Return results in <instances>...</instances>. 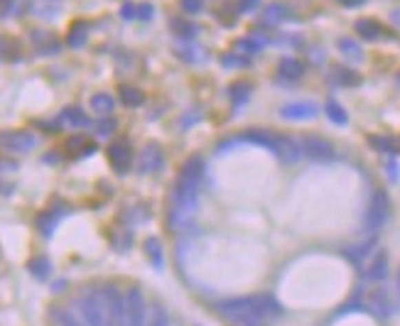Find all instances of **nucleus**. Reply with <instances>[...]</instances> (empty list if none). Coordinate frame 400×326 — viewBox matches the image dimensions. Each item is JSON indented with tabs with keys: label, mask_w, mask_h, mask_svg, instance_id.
<instances>
[{
	"label": "nucleus",
	"mask_w": 400,
	"mask_h": 326,
	"mask_svg": "<svg viewBox=\"0 0 400 326\" xmlns=\"http://www.w3.org/2000/svg\"><path fill=\"white\" fill-rule=\"evenodd\" d=\"M202 177H204L202 157L187 160L180 177H177L175 191H172V211H169V219H172L175 226H182L185 221H189V216L197 211Z\"/></svg>",
	"instance_id": "f257e3e1"
},
{
	"label": "nucleus",
	"mask_w": 400,
	"mask_h": 326,
	"mask_svg": "<svg viewBox=\"0 0 400 326\" xmlns=\"http://www.w3.org/2000/svg\"><path fill=\"white\" fill-rule=\"evenodd\" d=\"M219 314L231 321V326H263L268 316L280 314V304L268 294L233 297L219 302Z\"/></svg>",
	"instance_id": "f03ea898"
},
{
	"label": "nucleus",
	"mask_w": 400,
	"mask_h": 326,
	"mask_svg": "<svg viewBox=\"0 0 400 326\" xmlns=\"http://www.w3.org/2000/svg\"><path fill=\"white\" fill-rule=\"evenodd\" d=\"M76 307H79L81 324H84V326H111L101 292H98V290H94V287H86V290H81L79 299H76Z\"/></svg>",
	"instance_id": "7ed1b4c3"
},
{
	"label": "nucleus",
	"mask_w": 400,
	"mask_h": 326,
	"mask_svg": "<svg viewBox=\"0 0 400 326\" xmlns=\"http://www.w3.org/2000/svg\"><path fill=\"white\" fill-rule=\"evenodd\" d=\"M390 216V197L386 189H373L371 199H368L366 214H364V231L368 236H376L386 226Z\"/></svg>",
	"instance_id": "20e7f679"
},
{
	"label": "nucleus",
	"mask_w": 400,
	"mask_h": 326,
	"mask_svg": "<svg viewBox=\"0 0 400 326\" xmlns=\"http://www.w3.org/2000/svg\"><path fill=\"white\" fill-rule=\"evenodd\" d=\"M147 324V302L140 287L125 290V326H145Z\"/></svg>",
	"instance_id": "39448f33"
},
{
	"label": "nucleus",
	"mask_w": 400,
	"mask_h": 326,
	"mask_svg": "<svg viewBox=\"0 0 400 326\" xmlns=\"http://www.w3.org/2000/svg\"><path fill=\"white\" fill-rule=\"evenodd\" d=\"M359 270L364 275V280H368L371 285L383 282L386 275H388V253L383 248H373L371 253L366 255V260L359 265Z\"/></svg>",
	"instance_id": "423d86ee"
},
{
	"label": "nucleus",
	"mask_w": 400,
	"mask_h": 326,
	"mask_svg": "<svg viewBox=\"0 0 400 326\" xmlns=\"http://www.w3.org/2000/svg\"><path fill=\"white\" fill-rule=\"evenodd\" d=\"M111 326H125V294L116 285H106L101 290Z\"/></svg>",
	"instance_id": "0eeeda50"
},
{
	"label": "nucleus",
	"mask_w": 400,
	"mask_h": 326,
	"mask_svg": "<svg viewBox=\"0 0 400 326\" xmlns=\"http://www.w3.org/2000/svg\"><path fill=\"white\" fill-rule=\"evenodd\" d=\"M34 145H37V138L30 130H0V150L23 155V152L34 150Z\"/></svg>",
	"instance_id": "6e6552de"
},
{
	"label": "nucleus",
	"mask_w": 400,
	"mask_h": 326,
	"mask_svg": "<svg viewBox=\"0 0 400 326\" xmlns=\"http://www.w3.org/2000/svg\"><path fill=\"white\" fill-rule=\"evenodd\" d=\"M364 307L371 309L376 316H390L393 314V299H390L388 290L381 282H376L373 287H368L366 297H364Z\"/></svg>",
	"instance_id": "1a4fd4ad"
},
{
	"label": "nucleus",
	"mask_w": 400,
	"mask_h": 326,
	"mask_svg": "<svg viewBox=\"0 0 400 326\" xmlns=\"http://www.w3.org/2000/svg\"><path fill=\"white\" fill-rule=\"evenodd\" d=\"M299 145H302V155L317 160V162H327V160H334V155H337L332 142L317 135H307Z\"/></svg>",
	"instance_id": "9d476101"
},
{
	"label": "nucleus",
	"mask_w": 400,
	"mask_h": 326,
	"mask_svg": "<svg viewBox=\"0 0 400 326\" xmlns=\"http://www.w3.org/2000/svg\"><path fill=\"white\" fill-rule=\"evenodd\" d=\"M130 160H133V152H130V142L128 140H113L108 145V162L111 167L118 172V175H125L130 169Z\"/></svg>",
	"instance_id": "9b49d317"
},
{
	"label": "nucleus",
	"mask_w": 400,
	"mask_h": 326,
	"mask_svg": "<svg viewBox=\"0 0 400 326\" xmlns=\"http://www.w3.org/2000/svg\"><path fill=\"white\" fill-rule=\"evenodd\" d=\"M317 113H319V108L312 101H293L280 108V116L285 120H312L317 118Z\"/></svg>",
	"instance_id": "f8f14e48"
},
{
	"label": "nucleus",
	"mask_w": 400,
	"mask_h": 326,
	"mask_svg": "<svg viewBox=\"0 0 400 326\" xmlns=\"http://www.w3.org/2000/svg\"><path fill=\"white\" fill-rule=\"evenodd\" d=\"M140 172L143 175H155V172H160L165 164V157H162V150H160L158 145H147L145 150L140 152Z\"/></svg>",
	"instance_id": "ddd939ff"
},
{
	"label": "nucleus",
	"mask_w": 400,
	"mask_h": 326,
	"mask_svg": "<svg viewBox=\"0 0 400 326\" xmlns=\"http://www.w3.org/2000/svg\"><path fill=\"white\" fill-rule=\"evenodd\" d=\"M354 30L359 32L361 40H366V42H376L383 37V25L378 23V20H373V17H361V20H356L354 23Z\"/></svg>",
	"instance_id": "4468645a"
},
{
	"label": "nucleus",
	"mask_w": 400,
	"mask_h": 326,
	"mask_svg": "<svg viewBox=\"0 0 400 326\" xmlns=\"http://www.w3.org/2000/svg\"><path fill=\"white\" fill-rule=\"evenodd\" d=\"M277 72H280L282 79L297 81V79H302L304 64L299 62V59H295V56H285V59H280V67H277Z\"/></svg>",
	"instance_id": "2eb2a0df"
},
{
	"label": "nucleus",
	"mask_w": 400,
	"mask_h": 326,
	"mask_svg": "<svg viewBox=\"0 0 400 326\" xmlns=\"http://www.w3.org/2000/svg\"><path fill=\"white\" fill-rule=\"evenodd\" d=\"M86 37H89V25L84 20H76V23L69 28V34H67V45L72 50H79V47L86 45Z\"/></svg>",
	"instance_id": "dca6fc26"
},
{
	"label": "nucleus",
	"mask_w": 400,
	"mask_h": 326,
	"mask_svg": "<svg viewBox=\"0 0 400 326\" xmlns=\"http://www.w3.org/2000/svg\"><path fill=\"white\" fill-rule=\"evenodd\" d=\"M229 98L233 103V111H241V106L251 98V86L246 81H236V84L229 86Z\"/></svg>",
	"instance_id": "f3484780"
},
{
	"label": "nucleus",
	"mask_w": 400,
	"mask_h": 326,
	"mask_svg": "<svg viewBox=\"0 0 400 326\" xmlns=\"http://www.w3.org/2000/svg\"><path fill=\"white\" fill-rule=\"evenodd\" d=\"M50 321H52V326H84L76 316L72 314V312L64 309V307H52Z\"/></svg>",
	"instance_id": "a211bd4d"
},
{
	"label": "nucleus",
	"mask_w": 400,
	"mask_h": 326,
	"mask_svg": "<svg viewBox=\"0 0 400 326\" xmlns=\"http://www.w3.org/2000/svg\"><path fill=\"white\" fill-rule=\"evenodd\" d=\"M116 108V98L111 94H94L91 96V111L98 116H111V111Z\"/></svg>",
	"instance_id": "6ab92c4d"
},
{
	"label": "nucleus",
	"mask_w": 400,
	"mask_h": 326,
	"mask_svg": "<svg viewBox=\"0 0 400 326\" xmlns=\"http://www.w3.org/2000/svg\"><path fill=\"white\" fill-rule=\"evenodd\" d=\"M28 270H30V275L37 277V280H47L52 272L50 258H45V255H34V258L28 263Z\"/></svg>",
	"instance_id": "aec40b11"
},
{
	"label": "nucleus",
	"mask_w": 400,
	"mask_h": 326,
	"mask_svg": "<svg viewBox=\"0 0 400 326\" xmlns=\"http://www.w3.org/2000/svg\"><path fill=\"white\" fill-rule=\"evenodd\" d=\"M177 56L185 59V62H202L204 52H202V47L192 45V42H180V45H177Z\"/></svg>",
	"instance_id": "412c9836"
},
{
	"label": "nucleus",
	"mask_w": 400,
	"mask_h": 326,
	"mask_svg": "<svg viewBox=\"0 0 400 326\" xmlns=\"http://www.w3.org/2000/svg\"><path fill=\"white\" fill-rule=\"evenodd\" d=\"M332 81L339 86H359L361 84V76L351 69H344V67H337L332 74Z\"/></svg>",
	"instance_id": "4be33fe9"
},
{
	"label": "nucleus",
	"mask_w": 400,
	"mask_h": 326,
	"mask_svg": "<svg viewBox=\"0 0 400 326\" xmlns=\"http://www.w3.org/2000/svg\"><path fill=\"white\" fill-rule=\"evenodd\" d=\"M324 111H327V118L332 120L334 125H346L349 123V113L344 111V106H341L339 101H327Z\"/></svg>",
	"instance_id": "5701e85b"
},
{
	"label": "nucleus",
	"mask_w": 400,
	"mask_h": 326,
	"mask_svg": "<svg viewBox=\"0 0 400 326\" xmlns=\"http://www.w3.org/2000/svg\"><path fill=\"white\" fill-rule=\"evenodd\" d=\"M120 101L130 108H138L145 103V96H143V91L136 89V86H120Z\"/></svg>",
	"instance_id": "b1692460"
},
{
	"label": "nucleus",
	"mask_w": 400,
	"mask_h": 326,
	"mask_svg": "<svg viewBox=\"0 0 400 326\" xmlns=\"http://www.w3.org/2000/svg\"><path fill=\"white\" fill-rule=\"evenodd\" d=\"M62 118L67 120L69 125H74V128H86V125H89V116H86L81 108H64Z\"/></svg>",
	"instance_id": "393cba45"
},
{
	"label": "nucleus",
	"mask_w": 400,
	"mask_h": 326,
	"mask_svg": "<svg viewBox=\"0 0 400 326\" xmlns=\"http://www.w3.org/2000/svg\"><path fill=\"white\" fill-rule=\"evenodd\" d=\"M339 50H341V54H344L346 59H351V62H361V59H364L361 47L356 45L351 37H341V40H339Z\"/></svg>",
	"instance_id": "a878e982"
},
{
	"label": "nucleus",
	"mask_w": 400,
	"mask_h": 326,
	"mask_svg": "<svg viewBox=\"0 0 400 326\" xmlns=\"http://www.w3.org/2000/svg\"><path fill=\"white\" fill-rule=\"evenodd\" d=\"M285 17H288V8L280 6V3H271V6L265 8L263 20H265L268 25H275V23H282Z\"/></svg>",
	"instance_id": "bb28decb"
},
{
	"label": "nucleus",
	"mask_w": 400,
	"mask_h": 326,
	"mask_svg": "<svg viewBox=\"0 0 400 326\" xmlns=\"http://www.w3.org/2000/svg\"><path fill=\"white\" fill-rule=\"evenodd\" d=\"M145 253H147V258L152 260V265H155L158 270H162V248H160L158 238H147L145 241Z\"/></svg>",
	"instance_id": "cd10ccee"
},
{
	"label": "nucleus",
	"mask_w": 400,
	"mask_h": 326,
	"mask_svg": "<svg viewBox=\"0 0 400 326\" xmlns=\"http://www.w3.org/2000/svg\"><path fill=\"white\" fill-rule=\"evenodd\" d=\"M145 326H169V314L165 312L162 304H155V307H152Z\"/></svg>",
	"instance_id": "c85d7f7f"
},
{
	"label": "nucleus",
	"mask_w": 400,
	"mask_h": 326,
	"mask_svg": "<svg viewBox=\"0 0 400 326\" xmlns=\"http://www.w3.org/2000/svg\"><path fill=\"white\" fill-rule=\"evenodd\" d=\"M34 40L40 42L42 54H56V52H59V42H56L52 34H34Z\"/></svg>",
	"instance_id": "c756f323"
},
{
	"label": "nucleus",
	"mask_w": 400,
	"mask_h": 326,
	"mask_svg": "<svg viewBox=\"0 0 400 326\" xmlns=\"http://www.w3.org/2000/svg\"><path fill=\"white\" fill-rule=\"evenodd\" d=\"M368 142H371V147L378 152H395V142L386 135H371L368 138Z\"/></svg>",
	"instance_id": "7c9ffc66"
},
{
	"label": "nucleus",
	"mask_w": 400,
	"mask_h": 326,
	"mask_svg": "<svg viewBox=\"0 0 400 326\" xmlns=\"http://www.w3.org/2000/svg\"><path fill=\"white\" fill-rule=\"evenodd\" d=\"M172 30H175L180 37H187V40H192L194 34H197V28L189 23H185V20H172Z\"/></svg>",
	"instance_id": "2f4dec72"
},
{
	"label": "nucleus",
	"mask_w": 400,
	"mask_h": 326,
	"mask_svg": "<svg viewBox=\"0 0 400 326\" xmlns=\"http://www.w3.org/2000/svg\"><path fill=\"white\" fill-rule=\"evenodd\" d=\"M54 224H56V216H52V211H47V214H42L40 219H37V226H40V231L45 233V236H52Z\"/></svg>",
	"instance_id": "473e14b6"
},
{
	"label": "nucleus",
	"mask_w": 400,
	"mask_h": 326,
	"mask_svg": "<svg viewBox=\"0 0 400 326\" xmlns=\"http://www.w3.org/2000/svg\"><path fill=\"white\" fill-rule=\"evenodd\" d=\"M180 8L187 15H199L204 10V0H180Z\"/></svg>",
	"instance_id": "72a5a7b5"
},
{
	"label": "nucleus",
	"mask_w": 400,
	"mask_h": 326,
	"mask_svg": "<svg viewBox=\"0 0 400 326\" xmlns=\"http://www.w3.org/2000/svg\"><path fill=\"white\" fill-rule=\"evenodd\" d=\"M23 3H25V0H6L0 10H3V15H17V12H20V8H23Z\"/></svg>",
	"instance_id": "f704fd0d"
},
{
	"label": "nucleus",
	"mask_w": 400,
	"mask_h": 326,
	"mask_svg": "<svg viewBox=\"0 0 400 326\" xmlns=\"http://www.w3.org/2000/svg\"><path fill=\"white\" fill-rule=\"evenodd\" d=\"M120 17H123V20H136V17H138V6H133V3H125V6L120 8Z\"/></svg>",
	"instance_id": "c9c22d12"
},
{
	"label": "nucleus",
	"mask_w": 400,
	"mask_h": 326,
	"mask_svg": "<svg viewBox=\"0 0 400 326\" xmlns=\"http://www.w3.org/2000/svg\"><path fill=\"white\" fill-rule=\"evenodd\" d=\"M260 6V0H238V12H251Z\"/></svg>",
	"instance_id": "e433bc0d"
},
{
	"label": "nucleus",
	"mask_w": 400,
	"mask_h": 326,
	"mask_svg": "<svg viewBox=\"0 0 400 326\" xmlns=\"http://www.w3.org/2000/svg\"><path fill=\"white\" fill-rule=\"evenodd\" d=\"M113 128H116V120H101L98 123V135H111Z\"/></svg>",
	"instance_id": "4c0bfd02"
},
{
	"label": "nucleus",
	"mask_w": 400,
	"mask_h": 326,
	"mask_svg": "<svg viewBox=\"0 0 400 326\" xmlns=\"http://www.w3.org/2000/svg\"><path fill=\"white\" fill-rule=\"evenodd\" d=\"M138 17H140V20H150V17H152V6H150V3H140V6H138Z\"/></svg>",
	"instance_id": "58836bf2"
},
{
	"label": "nucleus",
	"mask_w": 400,
	"mask_h": 326,
	"mask_svg": "<svg viewBox=\"0 0 400 326\" xmlns=\"http://www.w3.org/2000/svg\"><path fill=\"white\" fill-rule=\"evenodd\" d=\"M339 3H341L344 8H361L366 0H339Z\"/></svg>",
	"instance_id": "ea45409f"
},
{
	"label": "nucleus",
	"mask_w": 400,
	"mask_h": 326,
	"mask_svg": "<svg viewBox=\"0 0 400 326\" xmlns=\"http://www.w3.org/2000/svg\"><path fill=\"white\" fill-rule=\"evenodd\" d=\"M388 175H390V180L393 182H398V164L395 162H388Z\"/></svg>",
	"instance_id": "a19ab883"
},
{
	"label": "nucleus",
	"mask_w": 400,
	"mask_h": 326,
	"mask_svg": "<svg viewBox=\"0 0 400 326\" xmlns=\"http://www.w3.org/2000/svg\"><path fill=\"white\" fill-rule=\"evenodd\" d=\"M390 17H393L395 25H400V10H393V12H390Z\"/></svg>",
	"instance_id": "79ce46f5"
}]
</instances>
